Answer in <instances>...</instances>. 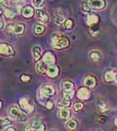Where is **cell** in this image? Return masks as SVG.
<instances>
[{
	"mask_svg": "<svg viewBox=\"0 0 117 131\" xmlns=\"http://www.w3.org/2000/svg\"><path fill=\"white\" fill-rule=\"evenodd\" d=\"M83 107H84L83 103H81V102H76L75 104H74L73 107H74V110L79 111V110H80V109H81Z\"/></svg>",
	"mask_w": 117,
	"mask_h": 131,
	"instance_id": "obj_32",
	"label": "cell"
},
{
	"mask_svg": "<svg viewBox=\"0 0 117 131\" xmlns=\"http://www.w3.org/2000/svg\"><path fill=\"white\" fill-rule=\"evenodd\" d=\"M14 27L12 25H8L7 26V31L8 32H12V31H14Z\"/></svg>",
	"mask_w": 117,
	"mask_h": 131,
	"instance_id": "obj_37",
	"label": "cell"
},
{
	"mask_svg": "<svg viewBox=\"0 0 117 131\" xmlns=\"http://www.w3.org/2000/svg\"><path fill=\"white\" fill-rule=\"evenodd\" d=\"M69 116H70L69 110L66 109L65 107L60 109V111H59V117H60L61 119H67V118H69Z\"/></svg>",
	"mask_w": 117,
	"mask_h": 131,
	"instance_id": "obj_22",
	"label": "cell"
},
{
	"mask_svg": "<svg viewBox=\"0 0 117 131\" xmlns=\"http://www.w3.org/2000/svg\"><path fill=\"white\" fill-rule=\"evenodd\" d=\"M73 25V23L71 19H67V20H65V22L62 24V26L66 29H72Z\"/></svg>",
	"mask_w": 117,
	"mask_h": 131,
	"instance_id": "obj_26",
	"label": "cell"
},
{
	"mask_svg": "<svg viewBox=\"0 0 117 131\" xmlns=\"http://www.w3.org/2000/svg\"><path fill=\"white\" fill-rule=\"evenodd\" d=\"M81 7H82V9L84 10H86V12H88V10H89L88 5L87 3H85V2H82V3H81Z\"/></svg>",
	"mask_w": 117,
	"mask_h": 131,
	"instance_id": "obj_35",
	"label": "cell"
},
{
	"mask_svg": "<svg viewBox=\"0 0 117 131\" xmlns=\"http://www.w3.org/2000/svg\"><path fill=\"white\" fill-rule=\"evenodd\" d=\"M45 31V26L41 24H36L34 25V28H33V31H34L35 34L39 35L41 33H43Z\"/></svg>",
	"mask_w": 117,
	"mask_h": 131,
	"instance_id": "obj_20",
	"label": "cell"
},
{
	"mask_svg": "<svg viewBox=\"0 0 117 131\" xmlns=\"http://www.w3.org/2000/svg\"><path fill=\"white\" fill-rule=\"evenodd\" d=\"M117 71H108L105 73V81L107 82H112L115 81Z\"/></svg>",
	"mask_w": 117,
	"mask_h": 131,
	"instance_id": "obj_11",
	"label": "cell"
},
{
	"mask_svg": "<svg viewBox=\"0 0 117 131\" xmlns=\"http://www.w3.org/2000/svg\"><path fill=\"white\" fill-rule=\"evenodd\" d=\"M62 88H63L64 92L72 91L73 88V83L71 81H64L62 83Z\"/></svg>",
	"mask_w": 117,
	"mask_h": 131,
	"instance_id": "obj_19",
	"label": "cell"
},
{
	"mask_svg": "<svg viewBox=\"0 0 117 131\" xmlns=\"http://www.w3.org/2000/svg\"><path fill=\"white\" fill-rule=\"evenodd\" d=\"M43 60L45 63L46 64H49V65H52L55 62V58H54V55L52 53V52H46V54L44 55V58H43Z\"/></svg>",
	"mask_w": 117,
	"mask_h": 131,
	"instance_id": "obj_12",
	"label": "cell"
},
{
	"mask_svg": "<svg viewBox=\"0 0 117 131\" xmlns=\"http://www.w3.org/2000/svg\"><path fill=\"white\" fill-rule=\"evenodd\" d=\"M47 68L48 67H46V65L45 64V62H38L37 65H36V70L41 74L46 73L47 71Z\"/></svg>",
	"mask_w": 117,
	"mask_h": 131,
	"instance_id": "obj_16",
	"label": "cell"
},
{
	"mask_svg": "<svg viewBox=\"0 0 117 131\" xmlns=\"http://www.w3.org/2000/svg\"><path fill=\"white\" fill-rule=\"evenodd\" d=\"M73 96V91H67V92H64V98L65 100H71Z\"/></svg>",
	"mask_w": 117,
	"mask_h": 131,
	"instance_id": "obj_29",
	"label": "cell"
},
{
	"mask_svg": "<svg viewBox=\"0 0 117 131\" xmlns=\"http://www.w3.org/2000/svg\"><path fill=\"white\" fill-rule=\"evenodd\" d=\"M97 107H98V108L101 109V111H104L106 108H107V106H106V104L104 102H102V101H101V102L98 103Z\"/></svg>",
	"mask_w": 117,
	"mask_h": 131,
	"instance_id": "obj_33",
	"label": "cell"
},
{
	"mask_svg": "<svg viewBox=\"0 0 117 131\" xmlns=\"http://www.w3.org/2000/svg\"><path fill=\"white\" fill-rule=\"evenodd\" d=\"M36 17L38 19H39L42 23H47L49 21V16L46 12H43L42 10H36Z\"/></svg>",
	"mask_w": 117,
	"mask_h": 131,
	"instance_id": "obj_7",
	"label": "cell"
},
{
	"mask_svg": "<svg viewBox=\"0 0 117 131\" xmlns=\"http://www.w3.org/2000/svg\"><path fill=\"white\" fill-rule=\"evenodd\" d=\"M89 32H90L93 36H97L100 33V28L95 25H90V28H89Z\"/></svg>",
	"mask_w": 117,
	"mask_h": 131,
	"instance_id": "obj_23",
	"label": "cell"
},
{
	"mask_svg": "<svg viewBox=\"0 0 117 131\" xmlns=\"http://www.w3.org/2000/svg\"><path fill=\"white\" fill-rule=\"evenodd\" d=\"M7 131H16V130H15L13 128H8Z\"/></svg>",
	"mask_w": 117,
	"mask_h": 131,
	"instance_id": "obj_41",
	"label": "cell"
},
{
	"mask_svg": "<svg viewBox=\"0 0 117 131\" xmlns=\"http://www.w3.org/2000/svg\"><path fill=\"white\" fill-rule=\"evenodd\" d=\"M5 14L7 18H12L14 16V12H12V9H5Z\"/></svg>",
	"mask_w": 117,
	"mask_h": 131,
	"instance_id": "obj_31",
	"label": "cell"
},
{
	"mask_svg": "<svg viewBox=\"0 0 117 131\" xmlns=\"http://www.w3.org/2000/svg\"><path fill=\"white\" fill-rule=\"evenodd\" d=\"M3 14H0V29L4 27V19H3Z\"/></svg>",
	"mask_w": 117,
	"mask_h": 131,
	"instance_id": "obj_38",
	"label": "cell"
},
{
	"mask_svg": "<svg viewBox=\"0 0 117 131\" xmlns=\"http://www.w3.org/2000/svg\"><path fill=\"white\" fill-rule=\"evenodd\" d=\"M115 81V82H116V83H117V75H116V78H115V81Z\"/></svg>",
	"mask_w": 117,
	"mask_h": 131,
	"instance_id": "obj_44",
	"label": "cell"
},
{
	"mask_svg": "<svg viewBox=\"0 0 117 131\" xmlns=\"http://www.w3.org/2000/svg\"><path fill=\"white\" fill-rule=\"evenodd\" d=\"M89 7L93 9H103L106 5V3L104 0H89L88 1Z\"/></svg>",
	"mask_w": 117,
	"mask_h": 131,
	"instance_id": "obj_6",
	"label": "cell"
},
{
	"mask_svg": "<svg viewBox=\"0 0 117 131\" xmlns=\"http://www.w3.org/2000/svg\"><path fill=\"white\" fill-rule=\"evenodd\" d=\"M52 107H54V102H52V101H48V102L46 103V108L52 109Z\"/></svg>",
	"mask_w": 117,
	"mask_h": 131,
	"instance_id": "obj_36",
	"label": "cell"
},
{
	"mask_svg": "<svg viewBox=\"0 0 117 131\" xmlns=\"http://www.w3.org/2000/svg\"><path fill=\"white\" fill-rule=\"evenodd\" d=\"M114 123H115V125L117 126V119L115 120V122H114Z\"/></svg>",
	"mask_w": 117,
	"mask_h": 131,
	"instance_id": "obj_42",
	"label": "cell"
},
{
	"mask_svg": "<svg viewBox=\"0 0 117 131\" xmlns=\"http://www.w3.org/2000/svg\"><path fill=\"white\" fill-rule=\"evenodd\" d=\"M67 128L70 130H74L76 128H77V122L73 119H71L69 121H67V124H66Z\"/></svg>",
	"mask_w": 117,
	"mask_h": 131,
	"instance_id": "obj_21",
	"label": "cell"
},
{
	"mask_svg": "<svg viewBox=\"0 0 117 131\" xmlns=\"http://www.w3.org/2000/svg\"><path fill=\"white\" fill-rule=\"evenodd\" d=\"M33 128L35 131H45V127L42 125L39 122H34L33 123Z\"/></svg>",
	"mask_w": 117,
	"mask_h": 131,
	"instance_id": "obj_24",
	"label": "cell"
},
{
	"mask_svg": "<svg viewBox=\"0 0 117 131\" xmlns=\"http://www.w3.org/2000/svg\"><path fill=\"white\" fill-rule=\"evenodd\" d=\"M19 104L21 107H22L25 112H27V113H31V112H33V103H31V101L28 100V99H25V98L21 99L19 101Z\"/></svg>",
	"mask_w": 117,
	"mask_h": 131,
	"instance_id": "obj_5",
	"label": "cell"
},
{
	"mask_svg": "<svg viewBox=\"0 0 117 131\" xmlns=\"http://www.w3.org/2000/svg\"><path fill=\"white\" fill-rule=\"evenodd\" d=\"M8 113H9V115L12 116V118L18 119V120H19V121L25 122L27 120V115H25V114L22 113L17 106L10 107L9 108V110H8Z\"/></svg>",
	"mask_w": 117,
	"mask_h": 131,
	"instance_id": "obj_2",
	"label": "cell"
},
{
	"mask_svg": "<svg viewBox=\"0 0 117 131\" xmlns=\"http://www.w3.org/2000/svg\"><path fill=\"white\" fill-rule=\"evenodd\" d=\"M0 54L6 56H12L15 54V51L12 46L6 43L0 44Z\"/></svg>",
	"mask_w": 117,
	"mask_h": 131,
	"instance_id": "obj_4",
	"label": "cell"
},
{
	"mask_svg": "<svg viewBox=\"0 0 117 131\" xmlns=\"http://www.w3.org/2000/svg\"><path fill=\"white\" fill-rule=\"evenodd\" d=\"M33 13H34V10H33V8L31 7V6H26V7H24L21 10V14H22V16L26 18H31V17L33 16Z\"/></svg>",
	"mask_w": 117,
	"mask_h": 131,
	"instance_id": "obj_8",
	"label": "cell"
},
{
	"mask_svg": "<svg viewBox=\"0 0 117 131\" xmlns=\"http://www.w3.org/2000/svg\"><path fill=\"white\" fill-rule=\"evenodd\" d=\"M12 125V121L8 118H3L0 119V129H4L6 127Z\"/></svg>",
	"mask_w": 117,
	"mask_h": 131,
	"instance_id": "obj_18",
	"label": "cell"
},
{
	"mask_svg": "<svg viewBox=\"0 0 117 131\" xmlns=\"http://www.w3.org/2000/svg\"><path fill=\"white\" fill-rule=\"evenodd\" d=\"M98 22H99V18H98V16L94 15V14H90L88 17V24L89 25H96Z\"/></svg>",
	"mask_w": 117,
	"mask_h": 131,
	"instance_id": "obj_17",
	"label": "cell"
},
{
	"mask_svg": "<svg viewBox=\"0 0 117 131\" xmlns=\"http://www.w3.org/2000/svg\"><path fill=\"white\" fill-rule=\"evenodd\" d=\"M1 107H2V102L0 101V108H1Z\"/></svg>",
	"mask_w": 117,
	"mask_h": 131,
	"instance_id": "obj_43",
	"label": "cell"
},
{
	"mask_svg": "<svg viewBox=\"0 0 117 131\" xmlns=\"http://www.w3.org/2000/svg\"><path fill=\"white\" fill-rule=\"evenodd\" d=\"M89 94H90V93H89V90L88 88H81L79 89L77 95L80 100H87L89 97Z\"/></svg>",
	"mask_w": 117,
	"mask_h": 131,
	"instance_id": "obj_9",
	"label": "cell"
},
{
	"mask_svg": "<svg viewBox=\"0 0 117 131\" xmlns=\"http://www.w3.org/2000/svg\"><path fill=\"white\" fill-rule=\"evenodd\" d=\"M55 94V89L52 86L45 85L40 89V98L46 100L49 96H52Z\"/></svg>",
	"mask_w": 117,
	"mask_h": 131,
	"instance_id": "obj_3",
	"label": "cell"
},
{
	"mask_svg": "<svg viewBox=\"0 0 117 131\" xmlns=\"http://www.w3.org/2000/svg\"><path fill=\"white\" fill-rule=\"evenodd\" d=\"M64 22H65V18L63 16H57L55 18V23L57 25H62Z\"/></svg>",
	"mask_w": 117,
	"mask_h": 131,
	"instance_id": "obj_30",
	"label": "cell"
},
{
	"mask_svg": "<svg viewBox=\"0 0 117 131\" xmlns=\"http://www.w3.org/2000/svg\"><path fill=\"white\" fill-rule=\"evenodd\" d=\"M7 0H0V6H4V5H7Z\"/></svg>",
	"mask_w": 117,
	"mask_h": 131,
	"instance_id": "obj_39",
	"label": "cell"
},
{
	"mask_svg": "<svg viewBox=\"0 0 117 131\" xmlns=\"http://www.w3.org/2000/svg\"><path fill=\"white\" fill-rule=\"evenodd\" d=\"M58 105L59 107H69L70 106H71V103H70V101L68 100H65L64 99L63 101H58Z\"/></svg>",
	"mask_w": 117,
	"mask_h": 131,
	"instance_id": "obj_25",
	"label": "cell"
},
{
	"mask_svg": "<svg viewBox=\"0 0 117 131\" xmlns=\"http://www.w3.org/2000/svg\"><path fill=\"white\" fill-rule=\"evenodd\" d=\"M46 73H47L48 76H50V77H52V78H54V77H56V76L58 75L59 68L54 65H50L48 67Z\"/></svg>",
	"mask_w": 117,
	"mask_h": 131,
	"instance_id": "obj_10",
	"label": "cell"
},
{
	"mask_svg": "<svg viewBox=\"0 0 117 131\" xmlns=\"http://www.w3.org/2000/svg\"><path fill=\"white\" fill-rule=\"evenodd\" d=\"M69 45V41L67 38L61 37L60 35H56L52 38V46L55 49H62Z\"/></svg>",
	"mask_w": 117,
	"mask_h": 131,
	"instance_id": "obj_1",
	"label": "cell"
},
{
	"mask_svg": "<svg viewBox=\"0 0 117 131\" xmlns=\"http://www.w3.org/2000/svg\"><path fill=\"white\" fill-rule=\"evenodd\" d=\"M45 0H33V4L35 7L37 8H40L42 7L44 5H45Z\"/></svg>",
	"mask_w": 117,
	"mask_h": 131,
	"instance_id": "obj_28",
	"label": "cell"
},
{
	"mask_svg": "<svg viewBox=\"0 0 117 131\" xmlns=\"http://www.w3.org/2000/svg\"><path fill=\"white\" fill-rule=\"evenodd\" d=\"M90 58L92 59L93 61H98L101 59V54L98 52H92L90 53Z\"/></svg>",
	"mask_w": 117,
	"mask_h": 131,
	"instance_id": "obj_27",
	"label": "cell"
},
{
	"mask_svg": "<svg viewBox=\"0 0 117 131\" xmlns=\"http://www.w3.org/2000/svg\"><path fill=\"white\" fill-rule=\"evenodd\" d=\"M84 84L88 88H93L96 84V80L94 79L92 76H88V77L85 79L84 81Z\"/></svg>",
	"mask_w": 117,
	"mask_h": 131,
	"instance_id": "obj_14",
	"label": "cell"
},
{
	"mask_svg": "<svg viewBox=\"0 0 117 131\" xmlns=\"http://www.w3.org/2000/svg\"><path fill=\"white\" fill-rule=\"evenodd\" d=\"M25 131H31V126H27L26 128H25Z\"/></svg>",
	"mask_w": 117,
	"mask_h": 131,
	"instance_id": "obj_40",
	"label": "cell"
},
{
	"mask_svg": "<svg viewBox=\"0 0 117 131\" xmlns=\"http://www.w3.org/2000/svg\"><path fill=\"white\" fill-rule=\"evenodd\" d=\"M41 47L39 46H35L33 48V57H34V60H39L41 57Z\"/></svg>",
	"mask_w": 117,
	"mask_h": 131,
	"instance_id": "obj_13",
	"label": "cell"
},
{
	"mask_svg": "<svg viewBox=\"0 0 117 131\" xmlns=\"http://www.w3.org/2000/svg\"><path fill=\"white\" fill-rule=\"evenodd\" d=\"M25 25L24 24H18L15 25L13 32L17 35H21L25 32Z\"/></svg>",
	"mask_w": 117,
	"mask_h": 131,
	"instance_id": "obj_15",
	"label": "cell"
},
{
	"mask_svg": "<svg viewBox=\"0 0 117 131\" xmlns=\"http://www.w3.org/2000/svg\"><path fill=\"white\" fill-rule=\"evenodd\" d=\"M31 80V77L28 75H22L21 76V81H24V82H27Z\"/></svg>",
	"mask_w": 117,
	"mask_h": 131,
	"instance_id": "obj_34",
	"label": "cell"
}]
</instances>
